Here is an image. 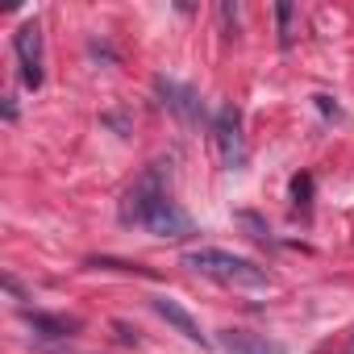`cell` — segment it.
Wrapping results in <instances>:
<instances>
[{
  "mask_svg": "<svg viewBox=\"0 0 354 354\" xmlns=\"http://www.w3.org/2000/svg\"><path fill=\"white\" fill-rule=\"evenodd\" d=\"M317 109H321V113H333V117H337V104H333L329 96H317Z\"/></svg>",
  "mask_w": 354,
  "mask_h": 354,
  "instance_id": "obj_13",
  "label": "cell"
},
{
  "mask_svg": "<svg viewBox=\"0 0 354 354\" xmlns=\"http://www.w3.org/2000/svg\"><path fill=\"white\" fill-rule=\"evenodd\" d=\"M154 92H158V100L180 117V121H188V125H196L201 117H205V104H201V96H196V88H184V84H175V80H154Z\"/></svg>",
  "mask_w": 354,
  "mask_h": 354,
  "instance_id": "obj_6",
  "label": "cell"
},
{
  "mask_svg": "<svg viewBox=\"0 0 354 354\" xmlns=\"http://www.w3.org/2000/svg\"><path fill=\"white\" fill-rule=\"evenodd\" d=\"M142 230H146V234H154V238H171V242H180V238H192V234H196L192 217H188L180 205H175L171 196L146 209V217H142Z\"/></svg>",
  "mask_w": 354,
  "mask_h": 354,
  "instance_id": "obj_5",
  "label": "cell"
},
{
  "mask_svg": "<svg viewBox=\"0 0 354 354\" xmlns=\"http://www.w3.org/2000/svg\"><path fill=\"white\" fill-rule=\"evenodd\" d=\"M26 325L42 342H63V337H71L80 329V321H71V317H50V313H30V308H26Z\"/></svg>",
  "mask_w": 354,
  "mask_h": 354,
  "instance_id": "obj_9",
  "label": "cell"
},
{
  "mask_svg": "<svg viewBox=\"0 0 354 354\" xmlns=\"http://www.w3.org/2000/svg\"><path fill=\"white\" fill-rule=\"evenodd\" d=\"M167 184H171V158L162 162H150L138 180L125 188V196H121V221L125 225H142V213L150 209V205H158V201H167Z\"/></svg>",
  "mask_w": 354,
  "mask_h": 354,
  "instance_id": "obj_2",
  "label": "cell"
},
{
  "mask_svg": "<svg viewBox=\"0 0 354 354\" xmlns=\"http://www.w3.org/2000/svg\"><path fill=\"white\" fill-rule=\"evenodd\" d=\"M13 50H17V63H21V84L38 92L42 80H46V71H42V26L21 21V30L13 34Z\"/></svg>",
  "mask_w": 354,
  "mask_h": 354,
  "instance_id": "obj_4",
  "label": "cell"
},
{
  "mask_svg": "<svg viewBox=\"0 0 354 354\" xmlns=\"http://www.w3.org/2000/svg\"><path fill=\"white\" fill-rule=\"evenodd\" d=\"M275 17H279V46H292V17H296V9L288 5H275Z\"/></svg>",
  "mask_w": 354,
  "mask_h": 354,
  "instance_id": "obj_12",
  "label": "cell"
},
{
  "mask_svg": "<svg viewBox=\"0 0 354 354\" xmlns=\"http://www.w3.org/2000/svg\"><path fill=\"white\" fill-rule=\"evenodd\" d=\"M308 196H313V175L300 171L296 180H292V205H296V209H308Z\"/></svg>",
  "mask_w": 354,
  "mask_h": 354,
  "instance_id": "obj_11",
  "label": "cell"
},
{
  "mask_svg": "<svg viewBox=\"0 0 354 354\" xmlns=\"http://www.w3.org/2000/svg\"><path fill=\"white\" fill-rule=\"evenodd\" d=\"M234 221H238V225H246L254 242H263V246H271V230L263 225V217H259V213H234Z\"/></svg>",
  "mask_w": 354,
  "mask_h": 354,
  "instance_id": "obj_10",
  "label": "cell"
},
{
  "mask_svg": "<svg viewBox=\"0 0 354 354\" xmlns=\"http://www.w3.org/2000/svg\"><path fill=\"white\" fill-rule=\"evenodd\" d=\"M150 308H154V313H158V317H162V321H167L171 329H180V333H184L188 342H196V346H205V342H209V337L201 333L196 317H192V313H188V308H184L180 300H171V296H154V300H150Z\"/></svg>",
  "mask_w": 354,
  "mask_h": 354,
  "instance_id": "obj_8",
  "label": "cell"
},
{
  "mask_svg": "<svg viewBox=\"0 0 354 354\" xmlns=\"http://www.w3.org/2000/svg\"><path fill=\"white\" fill-rule=\"evenodd\" d=\"M217 346L225 354H288L283 342H275L267 333H250V329H221L217 333Z\"/></svg>",
  "mask_w": 354,
  "mask_h": 354,
  "instance_id": "obj_7",
  "label": "cell"
},
{
  "mask_svg": "<svg viewBox=\"0 0 354 354\" xmlns=\"http://www.w3.org/2000/svg\"><path fill=\"white\" fill-rule=\"evenodd\" d=\"M184 263L213 279V283H225V288H275V275L242 254H230V250H217V246H201V250H188Z\"/></svg>",
  "mask_w": 354,
  "mask_h": 354,
  "instance_id": "obj_1",
  "label": "cell"
},
{
  "mask_svg": "<svg viewBox=\"0 0 354 354\" xmlns=\"http://www.w3.org/2000/svg\"><path fill=\"white\" fill-rule=\"evenodd\" d=\"M342 354H354V337H350V342H346V350H342Z\"/></svg>",
  "mask_w": 354,
  "mask_h": 354,
  "instance_id": "obj_14",
  "label": "cell"
},
{
  "mask_svg": "<svg viewBox=\"0 0 354 354\" xmlns=\"http://www.w3.org/2000/svg\"><path fill=\"white\" fill-rule=\"evenodd\" d=\"M213 146H217L221 167H230V171L246 167L250 150H246V133H242V113H238L234 104H225V109L213 117Z\"/></svg>",
  "mask_w": 354,
  "mask_h": 354,
  "instance_id": "obj_3",
  "label": "cell"
}]
</instances>
